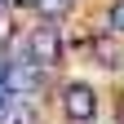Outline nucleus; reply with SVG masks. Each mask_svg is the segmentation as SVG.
<instances>
[{
	"instance_id": "nucleus-10",
	"label": "nucleus",
	"mask_w": 124,
	"mask_h": 124,
	"mask_svg": "<svg viewBox=\"0 0 124 124\" xmlns=\"http://www.w3.org/2000/svg\"><path fill=\"white\" fill-rule=\"evenodd\" d=\"M0 106H5V93H0Z\"/></svg>"
},
{
	"instance_id": "nucleus-3",
	"label": "nucleus",
	"mask_w": 124,
	"mask_h": 124,
	"mask_svg": "<svg viewBox=\"0 0 124 124\" xmlns=\"http://www.w3.org/2000/svg\"><path fill=\"white\" fill-rule=\"evenodd\" d=\"M44 67H36V62H13V71H9V80H5V93H31V89H40L44 84Z\"/></svg>"
},
{
	"instance_id": "nucleus-9",
	"label": "nucleus",
	"mask_w": 124,
	"mask_h": 124,
	"mask_svg": "<svg viewBox=\"0 0 124 124\" xmlns=\"http://www.w3.org/2000/svg\"><path fill=\"white\" fill-rule=\"evenodd\" d=\"M9 5H13V9H36L40 0H9Z\"/></svg>"
},
{
	"instance_id": "nucleus-7",
	"label": "nucleus",
	"mask_w": 124,
	"mask_h": 124,
	"mask_svg": "<svg viewBox=\"0 0 124 124\" xmlns=\"http://www.w3.org/2000/svg\"><path fill=\"white\" fill-rule=\"evenodd\" d=\"M13 13H18V9H0V44L9 40V27H13Z\"/></svg>"
},
{
	"instance_id": "nucleus-1",
	"label": "nucleus",
	"mask_w": 124,
	"mask_h": 124,
	"mask_svg": "<svg viewBox=\"0 0 124 124\" xmlns=\"http://www.w3.org/2000/svg\"><path fill=\"white\" fill-rule=\"evenodd\" d=\"M62 49H67V44H62L58 22H49V18H44V22H36V27L27 31V58L36 62V67H44V71H49L53 62L62 58Z\"/></svg>"
},
{
	"instance_id": "nucleus-8",
	"label": "nucleus",
	"mask_w": 124,
	"mask_h": 124,
	"mask_svg": "<svg viewBox=\"0 0 124 124\" xmlns=\"http://www.w3.org/2000/svg\"><path fill=\"white\" fill-rule=\"evenodd\" d=\"M9 71H13V62H9V53L0 49V93H5V80H9Z\"/></svg>"
},
{
	"instance_id": "nucleus-2",
	"label": "nucleus",
	"mask_w": 124,
	"mask_h": 124,
	"mask_svg": "<svg viewBox=\"0 0 124 124\" xmlns=\"http://www.w3.org/2000/svg\"><path fill=\"white\" fill-rule=\"evenodd\" d=\"M62 111H67L71 124H93L98 120V93H93L89 80H71L62 89Z\"/></svg>"
},
{
	"instance_id": "nucleus-6",
	"label": "nucleus",
	"mask_w": 124,
	"mask_h": 124,
	"mask_svg": "<svg viewBox=\"0 0 124 124\" xmlns=\"http://www.w3.org/2000/svg\"><path fill=\"white\" fill-rule=\"evenodd\" d=\"M40 13H44V18H49V22H58L62 18V13H67L71 9V0H40V5H36Z\"/></svg>"
},
{
	"instance_id": "nucleus-4",
	"label": "nucleus",
	"mask_w": 124,
	"mask_h": 124,
	"mask_svg": "<svg viewBox=\"0 0 124 124\" xmlns=\"http://www.w3.org/2000/svg\"><path fill=\"white\" fill-rule=\"evenodd\" d=\"M0 124H36V111L18 98V102H5L0 106Z\"/></svg>"
},
{
	"instance_id": "nucleus-5",
	"label": "nucleus",
	"mask_w": 124,
	"mask_h": 124,
	"mask_svg": "<svg viewBox=\"0 0 124 124\" xmlns=\"http://www.w3.org/2000/svg\"><path fill=\"white\" fill-rule=\"evenodd\" d=\"M106 27H111V36H124V0H111V9H106Z\"/></svg>"
}]
</instances>
